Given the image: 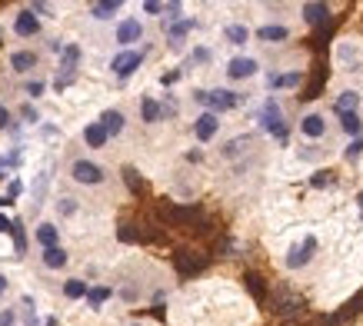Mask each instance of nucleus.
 Masks as SVG:
<instances>
[{"label":"nucleus","mask_w":363,"mask_h":326,"mask_svg":"<svg viewBox=\"0 0 363 326\" xmlns=\"http://www.w3.org/2000/svg\"><path fill=\"white\" fill-rule=\"evenodd\" d=\"M193 100L204 103V107H210V113H227V110H234L237 103H240V97H237L234 90H224V87H217V90H193Z\"/></svg>","instance_id":"f257e3e1"},{"label":"nucleus","mask_w":363,"mask_h":326,"mask_svg":"<svg viewBox=\"0 0 363 326\" xmlns=\"http://www.w3.org/2000/svg\"><path fill=\"white\" fill-rule=\"evenodd\" d=\"M260 126L270 133V137H277V140H286V124H284V113H280V103L270 100L263 103V110H260Z\"/></svg>","instance_id":"f03ea898"},{"label":"nucleus","mask_w":363,"mask_h":326,"mask_svg":"<svg viewBox=\"0 0 363 326\" xmlns=\"http://www.w3.org/2000/svg\"><path fill=\"white\" fill-rule=\"evenodd\" d=\"M313 253H317V236H304L297 247H290V253H286V267H290V270L307 267L313 260Z\"/></svg>","instance_id":"7ed1b4c3"},{"label":"nucleus","mask_w":363,"mask_h":326,"mask_svg":"<svg viewBox=\"0 0 363 326\" xmlns=\"http://www.w3.org/2000/svg\"><path fill=\"white\" fill-rule=\"evenodd\" d=\"M140 64H144V53L140 51H124V53H117V57L110 60V70L120 77V80H127L130 74L140 70Z\"/></svg>","instance_id":"20e7f679"},{"label":"nucleus","mask_w":363,"mask_h":326,"mask_svg":"<svg viewBox=\"0 0 363 326\" xmlns=\"http://www.w3.org/2000/svg\"><path fill=\"white\" fill-rule=\"evenodd\" d=\"M217 130H220V117L217 113H200L197 120H193V137L200 140V144H207V140H213L217 137Z\"/></svg>","instance_id":"39448f33"},{"label":"nucleus","mask_w":363,"mask_h":326,"mask_svg":"<svg viewBox=\"0 0 363 326\" xmlns=\"http://www.w3.org/2000/svg\"><path fill=\"white\" fill-rule=\"evenodd\" d=\"M70 176H74L77 183H104V170H100L97 163H90V160H77V163L70 167Z\"/></svg>","instance_id":"423d86ee"},{"label":"nucleus","mask_w":363,"mask_h":326,"mask_svg":"<svg viewBox=\"0 0 363 326\" xmlns=\"http://www.w3.org/2000/svg\"><path fill=\"white\" fill-rule=\"evenodd\" d=\"M140 37H144V24H140L137 17H127V21H120V27H117V44L130 47V44H137Z\"/></svg>","instance_id":"0eeeda50"},{"label":"nucleus","mask_w":363,"mask_h":326,"mask_svg":"<svg viewBox=\"0 0 363 326\" xmlns=\"http://www.w3.org/2000/svg\"><path fill=\"white\" fill-rule=\"evenodd\" d=\"M257 67L260 64L254 57H234V60L227 64V77H230V80H247V77L257 74Z\"/></svg>","instance_id":"6e6552de"},{"label":"nucleus","mask_w":363,"mask_h":326,"mask_svg":"<svg viewBox=\"0 0 363 326\" xmlns=\"http://www.w3.org/2000/svg\"><path fill=\"white\" fill-rule=\"evenodd\" d=\"M300 133H304L307 140H320V137L327 133V120H323V113H307V117L300 120Z\"/></svg>","instance_id":"1a4fd4ad"},{"label":"nucleus","mask_w":363,"mask_h":326,"mask_svg":"<svg viewBox=\"0 0 363 326\" xmlns=\"http://www.w3.org/2000/svg\"><path fill=\"white\" fill-rule=\"evenodd\" d=\"M286 37H290V27H284V24H267L257 30L260 44H284Z\"/></svg>","instance_id":"9d476101"},{"label":"nucleus","mask_w":363,"mask_h":326,"mask_svg":"<svg viewBox=\"0 0 363 326\" xmlns=\"http://www.w3.org/2000/svg\"><path fill=\"white\" fill-rule=\"evenodd\" d=\"M14 30H17L21 37H33V33L40 30V24H37V17H33V10H30V7L17 14V21H14Z\"/></svg>","instance_id":"9b49d317"},{"label":"nucleus","mask_w":363,"mask_h":326,"mask_svg":"<svg viewBox=\"0 0 363 326\" xmlns=\"http://www.w3.org/2000/svg\"><path fill=\"white\" fill-rule=\"evenodd\" d=\"M83 140H87V147H94V150H100L107 147V140H110V133L104 130V124H90L83 130Z\"/></svg>","instance_id":"f8f14e48"},{"label":"nucleus","mask_w":363,"mask_h":326,"mask_svg":"<svg viewBox=\"0 0 363 326\" xmlns=\"http://www.w3.org/2000/svg\"><path fill=\"white\" fill-rule=\"evenodd\" d=\"M224 40H227V44H237V47H243V44L250 40V27L247 24H227L224 27Z\"/></svg>","instance_id":"ddd939ff"},{"label":"nucleus","mask_w":363,"mask_h":326,"mask_svg":"<svg viewBox=\"0 0 363 326\" xmlns=\"http://www.w3.org/2000/svg\"><path fill=\"white\" fill-rule=\"evenodd\" d=\"M357 107H360V94L357 90H343L337 97V103H334L337 113H357Z\"/></svg>","instance_id":"4468645a"},{"label":"nucleus","mask_w":363,"mask_h":326,"mask_svg":"<svg viewBox=\"0 0 363 326\" xmlns=\"http://www.w3.org/2000/svg\"><path fill=\"white\" fill-rule=\"evenodd\" d=\"M10 67H14L17 74H27L30 67H37V53H30V51H17V53H10Z\"/></svg>","instance_id":"2eb2a0df"},{"label":"nucleus","mask_w":363,"mask_h":326,"mask_svg":"<svg viewBox=\"0 0 363 326\" xmlns=\"http://www.w3.org/2000/svg\"><path fill=\"white\" fill-rule=\"evenodd\" d=\"M330 17V7L327 3H304V21L307 24H323Z\"/></svg>","instance_id":"dca6fc26"},{"label":"nucleus","mask_w":363,"mask_h":326,"mask_svg":"<svg viewBox=\"0 0 363 326\" xmlns=\"http://www.w3.org/2000/svg\"><path fill=\"white\" fill-rule=\"evenodd\" d=\"M140 117H144V124H157V120L163 117V107H160L154 97H144V100H140Z\"/></svg>","instance_id":"f3484780"},{"label":"nucleus","mask_w":363,"mask_h":326,"mask_svg":"<svg viewBox=\"0 0 363 326\" xmlns=\"http://www.w3.org/2000/svg\"><path fill=\"white\" fill-rule=\"evenodd\" d=\"M100 124H104V130L110 137H117V133L124 130V113H120V110H107L104 117H100Z\"/></svg>","instance_id":"a211bd4d"},{"label":"nucleus","mask_w":363,"mask_h":326,"mask_svg":"<svg viewBox=\"0 0 363 326\" xmlns=\"http://www.w3.org/2000/svg\"><path fill=\"white\" fill-rule=\"evenodd\" d=\"M117 10H120V0H100V3H94V7H90V14H94L97 21H110Z\"/></svg>","instance_id":"6ab92c4d"},{"label":"nucleus","mask_w":363,"mask_h":326,"mask_svg":"<svg viewBox=\"0 0 363 326\" xmlns=\"http://www.w3.org/2000/svg\"><path fill=\"white\" fill-rule=\"evenodd\" d=\"M340 126H343V133H350V137H360V133H363L360 113H340Z\"/></svg>","instance_id":"aec40b11"},{"label":"nucleus","mask_w":363,"mask_h":326,"mask_svg":"<svg viewBox=\"0 0 363 326\" xmlns=\"http://www.w3.org/2000/svg\"><path fill=\"white\" fill-rule=\"evenodd\" d=\"M37 243H40L44 250L57 247V226H53V223H40V226H37Z\"/></svg>","instance_id":"412c9836"},{"label":"nucleus","mask_w":363,"mask_h":326,"mask_svg":"<svg viewBox=\"0 0 363 326\" xmlns=\"http://www.w3.org/2000/svg\"><path fill=\"white\" fill-rule=\"evenodd\" d=\"M190 30H193V21L187 17V21H177L174 27H167V37H170V44H180V40L187 37V33H190Z\"/></svg>","instance_id":"4be33fe9"},{"label":"nucleus","mask_w":363,"mask_h":326,"mask_svg":"<svg viewBox=\"0 0 363 326\" xmlns=\"http://www.w3.org/2000/svg\"><path fill=\"white\" fill-rule=\"evenodd\" d=\"M87 293H90V290H87L83 280H67V283H64V297H67V300H80V297H87Z\"/></svg>","instance_id":"5701e85b"},{"label":"nucleus","mask_w":363,"mask_h":326,"mask_svg":"<svg viewBox=\"0 0 363 326\" xmlns=\"http://www.w3.org/2000/svg\"><path fill=\"white\" fill-rule=\"evenodd\" d=\"M247 147H250V133H243V137H234V140H230V144H227V147H224V157H237V153H243L247 150Z\"/></svg>","instance_id":"b1692460"},{"label":"nucleus","mask_w":363,"mask_h":326,"mask_svg":"<svg viewBox=\"0 0 363 326\" xmlns=\"http://www.w3.org/2000/svg\"><path fill=\"white\" fill-rule=\"evenodd\" d=\"M64 263H67V253L60 250V247H51V250H44V267L57 270V267H64Z\"/></svg>","instance_id":"393cba45"},{"label":"nucleus","mask_w":363,"mask_h":326,"mask_svg":"<svg viewBox=\"0 0 363 326\" xmlns=\"http://www.w3.org/2000/svg\"><path fill=\"white\" fill-rule=\"evenodd\" d=\"M107 300H110V286H94V290L87 293V303H90L94 310H100Z\"/></svg>","instance_id":"a878e982"},{"label":"nucleus","mask_w":363,"mask_h":326,"mask_svg":"<svg viewBox=\"0 0 363 326\" xmlns=\"http://www.w3.org/2000/svg\"><path fill=\"white\" fill-rule=\"evenodd\" d=\"M44 190H47V174L37 176V183H33V210L40 206V197H44Z\"/></svg>","instance_id":"bb28decb"},{"label":"nucleus","mask_w":363,"mask_h":326,"mask_svg":"<svg viewBox=\"0 0 363 326\" xmlns=\"http://www.w3.org/2000/svg\"><path fill=\"white\" fill-rule=\"evenodd\" d=\"M163 17H167V24L174 27L180 21V3H167V10H163Z\"/></svg>","instance_id":"cd10ccee"},{"label":"nucleus","mask_w":363,"mask_h":326,"mask_svg":"<svg viewBox=\"0 0 363 326\" xmlns=\"http://www.w3.org/2000/svg\"><path fill=\"white\" fill-rule=\"evenodd\" d=\"M144 10H147L150 17H160V14H163L167 7H163V3H157V0H147V3H144Z\"/></svg>","instance_id":"c85d7f7f"},{"label":"nucleus","mask_w":363,"mask_h":326,"mask_svg":"<svg viewBox=\"0 0 363 326\" xmlns=\"http://www.w3.org/2000/svg\"><path fill=\"white\" fill-rule=\"evenodd\" d=\"M360 153H363V137H357V140L347 147V160H350V157H360Z\"/></svg>","instance_id":"c756f323"},{"label":"nucleus","mask_w":363,"mask_h":326,"mask_svg":"<svg viewBox=\"0 0 363 326\" xmlns=\"http://www.w3.org/2000/svg\"><path fill=\"white\" fill-rule=\"evenodd\" d=\"M27 94H30V97H40V94H44V80H30V83H27Z\"/></svg>","instance_id":"7c9ffc66"},{"label":"nucleus","mask_w":363,"mask_h":326,"mask_svg":"<svg viewBox=\"0 0 363 326\" xmlns=\"http://www.w3.org/2000/svg\"><path fill=\"white\" fill-rule=\"evenodd\" d=\"M14 323H17L14 310H3V313H0V326H14Z\"/></svg>","instance_id":"2f4dec72"},{"label":"nucleus","mask_w":363,"mask_h":326,"mask_svg":"<svg viewBox=\"0 0 363 326\" xmlns=\"http://www.w3.org/2000/svg\"><path fill=\"white\" fill-rule=\"evenodd\" d=\"M193 60H197V64H207L210 51H207V47H197V51H193Z\"/></svg>","instance_id":"473e14b6"},{"label":"nucleus","mask_w":363,"mask_h":326,"mask_svg":"<svg viewBox=\"0 0 363 326\" xmlns=\"http://www.w3.org/2000/svg\"><path fill=\"white\" fill-rule=\"evenodd\" d=\"M60 210H64V213H74V210H77V203L70 200V197H64V200H60Z\"/></svg>","instance_id":"72a5a7b5"},{"label":"nucleus","mask_w":363,"mask_h":326,"mask_svg":"<svg viewBox=\"0 0 363 326\" xmlns=\"http://www.w3.org/2000/svg\"><path fill=\"white\" fill-rule=\"evenodd\" d=\"M30 10H33V14H44V17H53V14H51V7H47V3H33Z\"/></svg>","instance_id":"f704fd0d"},{"label":"nucleus","mask_w":363,"mask_h":326,"mask_svg":"<svg viewBox=\"0 0 363 326\" xmlns=\"http://www.w3.org/2000/svg\"><path fill=\"white\" fill-rule=\"evenodd\" d=\"M3 126H10V113H7V107H0V130Z\"/></svg>","instance_id":"c9c22d12"},{"label":"nucleus","mask_w":363,"mask_h":326,"mask_svg":"<svg viewBox=\"0 0 363 326\" xmlns=\"http://www.w3.org/2000/svg\"><path fill=\"white\" fill-rule=\"evenodd\" d=\"M21 113H24V120H27V124H33V120H37V113H33V107H24Z\"/></svg>","instance_id":"e433bc0d"},{"label":"nucleus","mask_w":363,"mask_h":326,"mask_svg":"<svg viewBox=\"0 0 363 326\" xmlns=\"http://www.w3.org/2000/svg\"><path fill=\"white\" fill-rule=\"evenodd\" d=\"M177 77H180V74H177V70H170V74H163V83L170 87V83H177Z\"/></svg>","instance_id":"4c0bfd02"},{"label":"nucleus","mask_w":363,"mask_h":326,"mask_svg":"<svg viewBox=\"0 0 363 326\" xmlns=\"http://www.w3.org/2000/svg\"><path fill=\"white\" fill-rule=\"evenodd\" d=\"M7 230H14V223H10L7 217H0V233H7Z\"/></svg>","instance_id":"58836bf2"},{"label":"nucleus","mask_w":363,"mask_h":326,"mask_svg":"<svg viewBox=\"0 0 363 326\" xmlns=\"http://www.w3.org/2000/svg\"><path fill=\"white\" fill-rule=\"evenodd\" d=\"M3 290H7V276H0V297H3Z\"/></svg>","instance_id":"ea45409f"},{"label":"nucleus","mask_w":363,"mask_h":326,"mask_svg":"<svg viewBox=\"0 0 363 326\" xmlns=\"http://www.w3.org/2000/svg\"><path fill=\"white\" fill-rule=\"evenodd\" d=\"M360 210H363V193H360Z\"/></svg>","instance_id":"a19ab883"},{"label":"nucleus","mask_w":363,"mask_h":326,"mask_svg":"<svg viewBox=\"0 0 363 326\" xmlns=\"http://www.w3.org/2000/svg\"><path fill=\"white\" fill-rule=\"evenodd\" d=\"M130 326H140V323H130Z\"/></svg>","instance_id":"79ce46f5"}]
</instances>
